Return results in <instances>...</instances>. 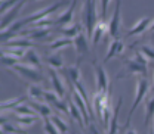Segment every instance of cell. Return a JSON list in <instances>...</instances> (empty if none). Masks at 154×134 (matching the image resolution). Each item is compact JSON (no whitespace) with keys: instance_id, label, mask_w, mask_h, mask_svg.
<instances>
[{"instance_id":"6da1fadb","label":"cell","mask_w":154,"mask_h":134,"mask_svg":"<svg viewBox=\"0 0 154 134\" xmlns=\"http://www.w3.org/2000/svg\"><path fill=\"white\" fill-rule=\"evenodd\" d=\"M98 10H96V0H85L82 9V24L88 37L92 38L94 30L98 24Z\"/></svg>"},{"instance_id":"7a4b0ae2","label":"cell","mask_w":154,"mask_h":134,"mask_svg":"<svg viewBox=\"0 0 154 134\" xmlns=\"http://www.w3.org/2000/svg\"><path fill=\"white\" fill-rule=\"evenodd\" d=\"M11 71H14L19 78H22L24 81H28L31 84H38L43 81V74L40 72V69L28 65V63H17Z\"/></svg>"},{"instance_id":"3957f363","label":"cell","mask_w":154,"mask_h":134,"mask_svg":"<svg viewBox=\"0 0 154 134\" xmlns=\"http://www.w3.org/2000/svg\"><path fill=\"white\" fill-rule=\"evenodd\" d=\"M148 87H150V84H148V80H147V77H142V78H139V80L136 81L135 97H134V102H132V106H131V111H129V116H128V122H126V124H129V121H131V118H132L134 112L136 111L138 105H139V103L142 102V99L145 97L147 92H148Z\"/></svg>"},{"instance_id":"277c9868","label":"cell","mask_w":154,"mask_h":134,"mask_svg":"<svg viewBox=\"0 0 154 134\" xmlns=\"http://www.w3.org/2000/svg\"><path fill=\"white\" fill-rule=\"evenodd\" d=\"M64 4H67V1L65 0H62V1H58L55 4H51V6H48V7H45V9H40L37 10L36 13H33V15H30V16H25V18H22L24 21V24L25 25H33V24H36L38 21H42V19L48 18L51 13H54V12H57L58 9L61 7V6H64Z\"/></svg>"},{"instance_id":"5b68a950","label":"cell","mask_w":154,"mask_h":134,"mask_svg":"<svg viewBox=\"0 0 154 134\" xmlns=\"http://www.w3.org/2000/svg\"><path fill=\"white\" fill-rule=\"evenodd\" d=\"M94 69H95V78H96V93H110L108 87H110V81L107 71L102 68L101 63H98V60H94Z\"/></svg>"},{"instance_id":"8992f818","label":"cell","mask_w":154,"mask_h":134,"mask_svg":"<svg viewBox=\"0 0 154 134\" xmlns=\"http://www.w3.org/2000/svg\"><path fill=\"white\" fill-rule=\"evenodd\" d=\"M92 108L95 109V115L102 122V118L107 109H110V93H95Z\"/></svg>"},{"instance_id":"52a82bcc","label":"cell","mask_w":154,"mask_h":134,"mask_svg":"<svg viewBox=\"0 0 154 134\" xmlns=\"http://www.w3.org/2000/svg\"><path fill=\"white\" fill-rule=\"evenodd\" d=\"M120 6H122V0H116V6H114V12L111 15V19L108 22V34L110 37L119 38L120 34V28H122V15H120Z\"/></svg>"},{"instance_id":"ba28073f","label":"cell","mask_w":154,"mask_h":134,"mask_svg":"<svg viewBox=\"0 0 154 134\" xmlns=\"http://www.w3.org/2000/svg\"><path fill=\"white\" fill-rule=\"evenodd\" d=\"M131 74H139V75H142V77H147L148 69H147L145 65H141V63L136 62L135 59H128V60L125 62L123 71L117 75V78H122V77H125V75H131Z\"/></svg>"},{"instance_id":"9c48e42d","label":"cell","mask_w":154,"mask_h":134,"mask_svg":"<svg viewBox=\"0 0 154 134\" xmlns=\"http://www.w3.org/2000/svg\"><path fill=\"white\" fill-rule=\"evenodd\" d=\"M73 46L76 49V53H77V60H82L85 56L89 55V41H88V36L85 31H80L79 36L76 38H73Z\"/></svg>"},{"instance_id":"30bf717a","label":"cell","mask_w":154,"mask_h":134,"mask_svg":"<svg viewBox=\"0 0 154 134\" xmlns=\"http://www.w3.org/2000/svg\"><path fill=\"white\" fill-rule=\"evenodd\" d=\"M28 0H22L21 3H18L15 7H12L11 10H8L5 15H2V22H0V27H2V31L3 30H6L8 27H11L15 21H18V15H19V12H21V9H22V6L27 3Z\"/></svg>"},{"instance_id":"8fae6325","label":"cell","mask_w":154,"mask_h":134,"mask_svg":"<svg viewBox=\"0 0 154 134\" xmlns=\"http://www.w3.org/2000/svg\"><path fill=\"white\" fill-rule=\"evenodd\" d=\"M77 0H71L70 6L55 19V27H64V25H68L73 22V18H74V9H76Z\"/></svg>"},{"instance_id":"7c38bea8","label":"cell","mask_w":154,"mask_h":134,"mask_svg":"<svg viewBox=\"0 0 154 134\" xmlns=\"http://www.w3.org/2000/svg\"><path fill=\"white\" fill-rule=\"evenodd\" d=\"M49 77H51V83H52V87H54V92L58 95L59 99H64L65 97V86L61 80V77L58 75V72L54 69V68H49Z\"/></svg>"},{"instance_id":"4fadbf2b","label":"cell","mask_w":154,"mask_h":134,"mask_svg":"<svg viewBox=\"0 0 154 134\" xmlns=\"http://www.w3.org/2000/svg\"><path fill=\"white\" fill-rule=\"evenodd\" d=\"M51 34V28H42V27H31L27 31H22V36L28 37L30 40H43L48 38Z\"/></svg>"},{"instance_id":"5bb4252c","label":"cell","mask_w":154,"mask_h":134,"mask_svg":"<svg viewBox=\"0 0 154 134\" xmlns=\"http://www.w3.org/2000/svg\"><path fill=\"white\" fill-rule=\"evenodd\" d=\"M80 62L82 60H77L76 65L73 66H67L64 69V77H67V81H70L71 84L82 81V72H80Z\"/></svg>"},{"instance_id":"9a60e30c","label":"cell","mask_w":154,"mask_h":134,"mask_svg":"<svg viewBox=\"0 0 154 134\" xmlns=\"http://www.w3.org/2000/svg\"><path fill=\"white\" fill-rule=\"evenodd\" d=\"M153 19L148 18V16H144V18H141L139 21H136L135 22V25L129 30V33H128V37H134V36H139V34H142L148 27H150V22H151Z\"/></svg>"},{"instance_id":"2e32d148","label":"cell","mask_w":154,"mask_h":134,"mask_svg":"<svg viewBox=\"0 0 154 134\" xmlns=\"http://www.w3.org/2000/svg\"><path fill=\"white\" fill-rule=\"evenodd\" d=\"M125 50V44L119 40V38H114L111 43H110V47H108V52H107V56L104 57V62H108L111 60L114 56H119L122 55Z\"/></svg>"},{"instance_id":"e0dca14e","label":"cell","mask_w":154,"mask_h":134,"mask_svg":"<svg viewBox=\"0 0 154 134\" xmlns=\"http://www.w3.org/2000/svg\"><path fill=\"white\" fill-rule=\"evenodd\" d=\"M8 47H21V49H25V50H28V49H31L33 46H34V43H33V40H30L28 37H25V36H21V37H15L12 38V40H9L8 43H5Z\"/></svg>"},{"instance_id":"ac0fdd59","label":"cell","mask_w":154,"mask_h":134,"mask_svg":"<svg viewBox=\"0 0 154 134\" xmlns=\"http://www.w3.org/2000/svg\"><path fill=\"white\" fill-rule=\"evenodd\" d=\"M28 105H30V106L36 111V114L40 115L42 118H48V116L52 115V108H51L49 103H46V102H36V100H31Z\"/></svg>"},{"instance_id":"d6986e66","label":"cell","mask_w":154,"mask_h":134,"mask_svg":"<svg viewBox=\"0 0 154 134\" xmlns=\"http://www.w3.org/2000/svg\"><path fill=\"white\" fill-rule=\"evenodd\" d=\"M105 33H108V24H107L105 21L101 19V21L96 24L95 30H94V34H92V44L96 46V44L102 40V37H104Z\"/></svg>"},{"instance_id":"ffe728a7","label":"cell","mask_w":154,"mask_h":134,"mask_svg":"<svg viewBox=\"0 0 154 134\" xmlns=\"http://www.w3.org/2000/svg\"><path fill=\"white\" fill-rule=\"evenodd\" d=\"M122 103H123V99L119 97V102L116 105L114 114L111 116V121H110V125H108V133L107 134H117V130H119V112H120Z\"/></svg>"},{"instance_id":"44dd1931","label":"cell","mask_w":154,"mask_h":134,"mask_svg":"<svg viewBox=\"0 0 154 134\" xmlns=\"http://www.w3.org/2000/svg\"><path fill=\"white\" fill-rule=\"evenodd\" d=\"M45 92L38 84H30L28 89H27V93H28V97L31 100H36V102H45Z\"/></svg>"},{"instance_id":"7402d4cb","label":"cell","mask_w":154,"mask_h":134,"mask_svg":"<svg viewBox=\"0 0 154 134\" xmlns=\"http://www.w3.org/2000/svg\"><path fill=\"white\" fill-rule=\"evenodd\" d=\"M80 31H82V27L77 25V24H74V22H71V24L64 25V27L59 28V33L67 38H76Z\"/></svg>"},{"instance_id":"603a6c76","label":"cell","mask_w":154,"mask_h":134,"mask_svg":"<svg viewBox=\"0 0 154 134\" xmlns=\"http://www.w3.org/2000/svg\"><path fill=\"white\" fill-rule=\"evenodd\" d=\"M24 60H25V63H28V65H31V66H34V68H37V69L42 68L40 56H38V53L34 50V49H28V50L25 52Z\"/></svg>"},{"instance_id":"cb8c5ba5","label":"cell","mask_w":154,"mask_h":134,"mask_svg":"<svg viewBox=\"0 0 154 134\" xmlns=\"http://www.w3.org/2000/svg\"><path fill=\"white\" fill-rule=\"evenodd\" d=\"M68 46H73V38H67V37H62V38H58L55 41L49 43L48 44V49L52 50V52H57V50H61V49H65Z\"/></svg>"},{"instance_id":"d4e9b609","label":"cell","mask_w":154,"mask_h":134,"mask_svg":"<svg viewBox=\"0 0 154 134\" xmlns=\"http://www.w3.org/2000/svg\"><path fill=\"white\" fill-rule=\"evenodd\" d=\"M68 105H70V115H71V118L79 122V127H82V128H85L86 125H85V119H83V115L80 112V109L77 108L76 102L71 99L70 102H68Z\"/></svg>"},{"instance_id":"484cf974","label":"cell","mask_w":154,"mask_h":134,"mask_svg":"<svg viewBox=\"0 0 154 134\" xmlns=\"http://www.w3.org/2000/svg\"><path fill=\"white\" fill-rule=\"evenodd\" d=\"M21 127H31L38 121V115H17L14 118Z\"/></svg>"},{"instance_id":"4316f807","label":"cell","mask_w":154,"mask_h":134,"mask_svg":"<svg viewBox=\"0 0 154 134\" xmlns=\"http://www.w3.org/2000/svg\"><path fill=\"white\" fill-rule=\"evenodd\" d=\"M27 100V96H19V97H14V99H9V100H3L2 102V105H0V108H2V111H9V109H15L18 105L21 103H24Z\"/></svg>"},{"instance_id":"83f0119b","label":"cell","mask_w":154,"mask_h":134,"mask_svg":"<svg viewBox=\"0 0 154 134\" xmlns=\"http://www.w3.org/2000/svg\"><path fill=\"white\" fill-rule=\"evenodd\" d=\"M46 62L51 68H55V69H59L64 66V59L59 53H51L46 56Z\"/></svg>"},{"instance_id":"f1b7e54d","label":"cell","mask_w":154,"mask_h":134,"mask_svg":"<svg viewBox=\"0 0 154 134\" xmlns=\"http://www.w3.org/2000/svg\"><path fill=\"white\" fill-rule=\"evenodd\" d=\"M2 133L3 134H27V130H24L21 127H15L12 124H8V122H2Z\"/></svg>"},{"instance_id":"f546056e","label":"cell","mask_w":154,"mask_h":134,"mask_svg":"<svg viewBox=\"0 0 154 134\" xmlns=\"http://www.w3.org/2000/svg\"><path fill=\"white\" fill-rule=\"evenodd\" d=\"M153 118H154V96L151 99H148L147 103H145V119H144V122H145L147 127L150 125V121Z\"/></svg>"},{"instance_id":"4dcf8cb0","label":"cell","mask_w":154,"mask_h":134,"mask_svg":"<svg viewBox=\"0 0 154 134\" xmlns=\"http://www.w3.org/2000/svg\"><path fill=\"white\" fill-rule=\"evenodd\" d=\"M51 119H52V122L55 124V127L59 130V133L61 134L68 133V124H67L61 116H58V115H51Z\"/></svg>"},{"instance_id":"1f68e13d","label":"cell","mask_w":154,"mask_h":134,"mask_svg":"<svg viewBox=\"0 0 154 134\" xmlns=\"http://www.w3.org/2000/svg\"><path fill=\"white\" fill-rule=\"evenodd\" d=\"M2 52H5V53H8L9 56L12 57H17V59H21V57L25 56V49H21V47H3V50Z\"/></svg>"},{"instance_id":"d6a6232c","label":"cell","mask_w":154,"mask_h":134,"mask_svg":"<svg viewBox=\"0 0 154 134\" xmlns=\"http://www.w3.org/2000/svg\"><path fill=\"white\" fill-rule=\"evenodd\" d=\"M43 130H45V133L46 134H61L59 133V130L55 127V124L52 122L51 116L43 118Z\"/></svg>"},{"instance_id":"836d02e7","label":"cell","mask_w":154,"mask_h":134,"mask_svg":"<svg viewBox=\"0 0 154 134\" xmlns=\"http://www.w3.org/2000/svg\"><path fill=\"white\" fill-rule=\"evenodd\" d=\"M18 62H19V59L9 56L8 53L2 52V65H3L5 68H8V69H12V68H14V66H15Z\"/></svg>"},{"instance_id":"e575fe53","label":"cell","mask_w":154,"mask_h":134,"mask_svg":"<svg viewBox=\"0 0 154 134\" xmlns=\"http://www.w3.org/2000/svg\"><path fill=\"white\" fill-rule=\"evenodd\" d=\"M14 112L18 115H37L36 111H34L28 103H21V105H18V106L14 109Z\"/></svg>"},{"instance_id":"d590c367","label":"cell","mask_w":154,"mask_h":134,"mask_svg":"<svg viewBox=\"0 0 154 134\" xmlns=\"http://www.w3.org/2000/svg\"><path fill=\"white\" fill-rule=\"evenodd\" d=\"M52 108H55L57 111L62 112L65 115H70V105H67V102L64 99H57L54 103H52Z\"/></svg>"},{"instance_id":"8d00e7d4","label":"cell","mask_w":154,"mask_h":134,"mask_svg":"<svg viewBox=\"0 0 154 134\" xmlns=\"http://www.w3.org/2000/svg\"><path fill=\"white\" fill-rule=\"evenodd\" d=\"M21 1H22V0H2V1H0V13L5 15L8 10H11L12 7H15Z\"/></svg>"},{"instance_id":"74e56055","label":"cell","mask_w":154,"mask_h":134,"mask_svg":"<svg viewBox=\"0 0 154 134\" xmlns=\"http://www.w3.org/2000/svg\"><path fill=\"white\" fill-rule=\"evenodd\" d=\"M139 52L150 60H154V47L153 46H147V44H142L139 47Z\"/></svg>"},{"instance_id":"f35d334b","label":"cell","mask_w":154,"mask_h":134,"mask_svg":"<svg viewBox=\"0 0 154 134\" xmlns=\"http://www.w3.org/2000/svg\"><path fill=\"white\" fill-rule=\"evenodd\" d=\"M57 99H59V97H58V95L55 93V92H49V90H46V92H45V102H46V103L52 105Z\"/></svg>"},{"instance_id":"ab89813d","label":"cell","mask_w":154,"mask_h":134,"mask_svg":"<svg viewBox=\"0 0 154 134\" xmlns=\"http://www.w3.org/2000/svg\"><path fill=\"white\" fill-rule=\"evenodd\" d=\"M111 0H99V7H101V19L105 21V16H107V7H108V3Z\"/></svg>"},{"instance_id":"60d3db41","label":"cell","mask_w":154,"mask_h":134,"mask_svg":"<svg viewBox=\"0 0 154 134\" xmlns=\"http://www.w3.org/2000/svg\"><path fill=\"white\" fill-rule=\"evenodd\" d=\"M134 59L136 60V62H139L141 65H145V66H148V59H147V57L144 56V55H142V53H141L139 50H138V52L135 53Z\"/></svg>"},{"instance_id":"b9f144b4","label":"cell","mask_w":154,"mask_h":134,"mask_svg":"<svg viewBox=\"0 0 154 134\" xmlns=\"http://www.w3.org/2000/svg\"><path fill=\"white\" fill-rule=\"evenodd\" d=\"M88 127H89V134H101L99 131H98V128H96L94 124H89Z\"/></svg>"},{"instance_id":"7bdbcfd3","label":"cell","mask_w":154,"mask_h":134,"mask_svg":"<svg viewBox=\"0 0 154 134\" xmlns=\"http://www.w3.org/2000/svg\"><path fill=\"white\" fill-rule=\"evenodd\" d=\"M150 31H153V33H154V19L151 21V27H150Z\"/></svg>"},{"instance_id":"ee69618b","label":"cell","mask_w":154,"mask_h":134,"mask_svg":"<svg viewBox=\"0 0 154 134\" xmlns=\"http://www.w3.org/2000/svg\"><path fill=\"white\" fill-rule=\"evenodd\" d=\"M126 134H136V133H135V130L131 128V130H128V131H126Z\"/></svg>"},{"instance_id":"f6af8a7d","label":"cell","mask_w":154,"mask_h":134,"mask_svg":"<svg viewBox=\"0 0 154 134\" xmlns=\"http://www.w3.org/2000/svg\"><path fill=\"white\" fill-rule=\"evenodd\" d=\"M151 90H153V92H154V81H153V87H151Z\"/></svg>"},{"instance_id":"bcb514c9","label":"cell","mask_w":154,"mask_h":134,"mask_svg":"<svg viewBox=\"0 0 154 134\" xmlns=\"http://www.w3.org/2000/svg\"><path fill=\"white\" fill-rule=\"evenodd\" d=\"M153 133H154V122H153Z\"/></svg>"},{"instance_id":"7dc6e473","label":"cell","mask_w":154,"mask_h":134,"mask_svg":"<svg viewBox=\"0 0 154 134\" xmlns=\"http://www.w3.org/2000/svg\"><path fill=\"white\" fill-rule=\"evenodd\" d=\"M28 1H36V0H28Z\"/></svg>"}]
</instances>
